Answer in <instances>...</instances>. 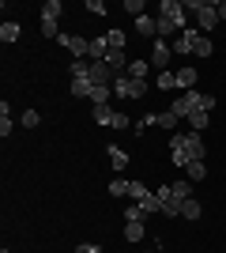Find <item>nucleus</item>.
Here are the masks:
<instances>
[{
  "label": "nucleus",
  "mask_w": 226,
  "mask_h": 253,
  "mask_svg": "<svg viewBox=\"0 0 226 253\" xmlns=\"http://www.w3.org/2000/svg\"><path fill=\"white\" fill-rule=\"evenodd\" d=\"M109 193H113V197H129V181H125V178H113V181H109Z\"/></svg>",
  "instance_id": "obj_23"
},
{
  "label": "nucleus",
  "mask_w": 226,
  "mask_h": 253,
  "mask_svg": "<svg viewBox=\"0 0 226 253\" xmlns=\"http://www.w3.org/2000/svg\"><path fill=\"white\" fill-rule=\"evenodd\" d=\"M147 95V80H132L129 72L117 76V84H113V98H143Z\"/></svg>",
  "instance_id": "obj_2"
},
{
  "label": "nucleus",
  "mask_w": 226,
  "mask_h": 253,
  "mask_svg": "<svg viewBox=\"0 0 226 253\" xmlns=\"http://www.w3.org/2000/svg\"><path fill=\"white\" fill-rule=\"evenodd\" d=\"M173 76H177V87H181V91H193V84H196L200 72H196V68H177Z\"/></svg>",
  "instance_id": "obj_10"
},
{
  "label": "nucleus",
  "mask_w": 226,
  "mask_h": 253,
  "mask_svg": "<svg viewBox=\"0 0 226 253\" xmlns=\"http://www.w3.org/2000/svg\"><path fill=\"white\" fill-rule=\"evenodd\" d=\"M170 189H173V197H177V201H189V193H193V189H189V181H173Z\"/></svg>",
  "instance_id": "obj_25"
},
{
  "label": "nucleus",
  "mask_w": 226,
  "mask_h": 253,
  "mask_svg": "<svg viewBox=\"0 0 226 253\" xmlns=\"http://www.w3.org/2000/svg\"><path fill=\"white\" fill-rule=\"evenodd\" d=\"M173 53H185V57H189V53H193V42H189V34H181V38H177V42H173Z\"/></svg>",
  "instance_id": "obj_26"
},
{
  "label": "nucleus",
  "mask_w": 226,
  "mask_h": 253,
  "mask_svg": "<svg viewBox=\"0 0 226 253\" xmlns=\"http://www.w3.org/2000/svg\"><path fill=\"white\" fill-rule=\"evenodd\" d=\"M185 170H189V178H193V181H204L207 178V167H204V163H189Z\"/></svg>",
  "instance_id": "obj_22"
},
{
  "label": "nucleus",
  "mask_w": 226,
  "mask_h": 253,
  "mask_svg": "<svg viewBox=\"0 0 226 253\" xmlns=\"http://www.w3.org/2000/svg\"><path fill=\"white\" fill-rule=\"evenodd\" d=\"M113 114H117V110H113L109 102H98L95 106V121H98V125H113Z\"/></svg>",
  "instance_id": "obj_12"
},
{
  "label": "nucleus",
  "mask_w": 226,
  "mask_h": 253,
  "mask_svg": "<svg viewBox=\"0 0 226 253\" xmlns=\"http://www.w3.org/2000/svg\"><path fill=\"white\" fill-rule=\"evenodd\" d=\"M57 42L65 45V49L72 53L75 61H87V53H91V42H87V38H79V34H68V31H65L61 38H57Z\"/></svg>",
  "instance_id": "obj_3"
},
{
  "label": "nucleus",
  "mask_w": 226,
  "mask_h": 253,
  "mask_svg": "<svg viewBox=\"0 0 226 253\" xmlns=\"http://www.w3.org/2000/svg\"><path fill=\"white\" fill-rule=\"evenodd\" d=\"M75 253H98V246H91V242H83V246H75Z\"/></svg>",
  "instance_id": "obj_34"
},
{
  "label": "nucleus",
  "mask_w": 226,
  "mask_h": 253,
  "mask_svg": "<svg viewBox=\"0 0 226 253\" xmlns=\"http://www.w3.org/2000/svg\"><path fill=\"white\" fill-rule=\"evenodd\" d=\"M19 34H23V31H19V23H11V19H8L4 27H0V42H15Z\"/></svg>",
  "instance_id": "obj_18"
},
{
  "label": "nucleus",
  "mask_w": 226,
  "mask_h": 253,
  "mask_svg": "<svg viewBox=\"0 0 226 253\" xmlns=\"http://www.w3.org/2000/svg\"><path fill=\"white\" fill-rule=\"evenodd\" d=\"M98 253H102V250H98Z\"/></svg>",
  "instance_id": "obj_37"
},
{
  "label": "nucleus",
  "mask_w": 226,
  "mask_h": 253,
  "mask_svg": "<svg viewBox=\"0 0 226 253\" xmlns=\"http://www.w3.org/2000/svg\"><path fill=\"white\" fill-rule=\"evenodd\" d=\"M68 91H72L75 98H91V95H95V84H91V80H72Z\"/></svg>",
  "instance_id": "obj_13"
},
{
  "label": "nucleus",
  "mask_w": 226,
  "mask_h": 253,
  "mask_svg": "<svg viewBox=\"0 0 226 253\" xmlns=\"http://www.w3.org/2000/svg\"><path fill=\"white\" fill-rule=\"evenodd\" d=\"M147 72H151V61H132L129 64V76H132V80H147Z\"/></svg>",
  "instance_id": "obj_17"
},
{
  "label": "nucleus",
  "mask_w": 226,
  "mask_h": 253,
  "mask_svg": "<svg viewBox=\"0 0 226 253\" xmlns=\"http://www.w3.org/2000/svg\"><path fill=\"white\" fill-rule=\"evenodd\" d=\"M106 155H109V163H113V170H125V167H129V151H121L117 144H109Z\"/></svg>",
  "instance_id": "obj_8"
},
{
  "label": "nucleus",
  "mask_w": 226,
  "mask_h": 253,
  "mask_svg": "<svg viewBox=\"0 0 226 253\" xmlns=\"http://www.w3.org/2000/svg\"><path fill=\"white\" fill-rule=\"evenodd\" d=\"M200 215H204V208H200V201H193V197H189V201L181 204V219H200Z\"/></svg>",
  "instance_id": "obj_16"
},
{
  "label": "nucleus",
  "mask_w": 226,
  "mask_h": 253,
  "mask_svg": "<svg viewBox=\"0 0 226 253\" xmlns=\"http://www.w3.org/2000/svg\"><path fill=\"white\" fill-rule=\"evenodd\" d=\"M170 159H173V167H189V155H185L181 148H177V151H170Z\"/></svg>",
  "instance_id": "obj_31"
},
{
  "label": "nucleus",
  "mask_w": 226,
  "mask_h": 253,
  "mask_svg": "<svg viewBox=\"0 0 226 253\" xmlns=\"http://www.w3.org/2000/svg\"><path fill=\"white\" fill-rule=\"evenodd\" d=\"M68 72H72V80H87V76H91V61H72Z\"/></svg>",
  "instance_id": "obj_19"
},
{
  "label": "nucleus",
  "mask_w": 226,
  "mask_h": 253,
  "mask_svg": "<svg viewBox=\"0 0 226 253\" xmlns=\"http://www.w3.org/2000/svg\"><path fill=\"white\" fill-rule=\"evenodd\" d=\"M170 87H177V76L173 72H159V91H170Z\"/></svg>",
  "instance_id": "obj_24"
},
{
  "label": "nucleus",
  "mask_w": 226,
  "mask_h": 253,
  "mask_svg": "<svg viewBox=\"0 0 226 253\" xmlns=\"http://www.w3.org/2000/svg\"><path fill=\"white\" fill-rule=\"evenodd\" d=\"M173 57V45H166L162 38H155V45H151V64L159 68V72H166V64H170Z\"/></svg>",
  "instance_id": "obj_5"
},
{
  "label": "nucleus",
  "mask_w": 226,
  "mask_h": 253,
  "mask_svg": "<svg viewBox=\"0 0 226 253\" xmlns=\"http://www.w3.org/2000/svg\"><path fill=\"white\" fill-rule=\"evenodd\" d=\"M125 238H129V242H140L143 238V223H125Z\"/></svg>",
  "instance_id": "obj_20"
},
{
  "label": "nucleus",
  "mask_w": 226,
  "mask_h": 253,
  "mask_svg": "<svg viewBox=\"0 0 226 253\" xmlns=\"http://www.w3.org/2000/svg\"><path fill=\"white\" fill-rule=\"evenodd\" d=\"M177 148L189 155V163H204V140H200V132H173L170 151H177Z\"/></svg>",
  "instance_id": "obj_1"
},
{
  "label": "nucleus",
  "mask_w": 226,
  "mask_h": 253,
  "mask_svg": "<svg viewBox=\"0 0 226 253\" xmlns=\"http://www.w3.org/2000/svg\"><path fill=\"white\" fill-rule=\"evenodd\" d=\"M136 34H140V38H159V19L140 15V19H136Z\"/></svg>",
  "instance_id": "obj_7"
},
{
  "label": "nucleus",
  "mask_w": 226,
  "mask_h": 253,
  "mask_svg": "<svg viewBox=\"0 0 226 253\" xmlns=\"http://www.w3.org/2000/svg\"><path fill=\"white\" fill-rule=\"evenodd\" d=\"M38 121H42V117H38V110H27V114H23V125H27V128H34Z\"/></svg>",
  "instance_id": "obj_30"
},
{
  "label": "nucleus",
  "mask_w": 226,
  "mask_h": 253,
  "mask_svg": "<svg viewBox=\"0 0 226 253\" xmlns=\"http://www.w3.org/2000/svg\"><path fill=\"white\" fill-rule=\"evenodd\" d=\"M189 34V42H193V53L196 57H211V53H215V45L207 42V34H200V31H185Z\"/></svg>",
  "instance_id": "obj_6"
},
{
  "label": "nucleus",
  "mask_w": 226,
  "mask_h": 253,
  "mask_svg": "<svg viewBox=\"0 0 226 253\" xmlns=\"http://www.w3.org/2000/svg\"><path fill=\"white\" fill-rule=\"evenodd\" d=\"M215 11H219V19L226 23V0H219V4H215Z\"/></svg>",
  "instance_id": "obj_35"
},
{
  "label": "nucleus",
  "mask_w": 226,
  "mask_h": 253,
  "mask_svg": "<svg viewBox=\"0 0 226 253\" xmlns=\"http://www.w3.org/2000/svg\"><path fill=\"white\" fill-rule=\"evenodd\" d=\"M113 128H129V117H125V114H113Z\"/></svg>",
  "instance_id": "obj_33"
},
{
  "label": "nucleus",
  "mask_w": 226,
  "mask_h": 253,
  "mask_svg": "<svg viewBox=\"0 0 226 253\" xmlns=\"http://www.w3.org/2000/svg\"><path fill=\"white\" fill-rule=\"evenodd\" d=\"M173 31H181V27L170 23V19H159V38H166V34H173Z\"/></svg>",
  "instance_id": "obj_28"
},
{
  "label": "nucleus",
  "mask_w": 226,
  "mask_h": 253,
  "mask_svg": "<svg viewBox=\"0 0 226 253\" xmlns=\"http://www.w3.org/2000/svg\"><path fill=\"white\" fill-rule=\"evenodd\" d=\"M147 197H151V189L143 185V181H129V201L140 204V201H147Z\"/></svg>",
  "instance_id": "obj_15"
},
{
  "label": "nucleus",
  "mask_w": 226,
  "mask_h": 253,
  "mask_svg": "<svg viewBox=\"0 0 226 253\" xmlns=\"http://www.w3.org/2000/svg\"><path fill=\"white\" fill-rule=\"evenodd\" d=\"M106 42H109V49H125V42H129V38H125V31H109Z\"/></svg>",
  "instance_id": "obj_21"
},
{
  "label": "nucleus",
  "mask_w": 226,
  "mask_h": 253,
  "mask_svg": "<svg viewBox=\"0 0 226 253\" xmlns=\"http://www.w3.org/2000/svg\"><path fill=\"white\" fill-rule=\"evenodd\" d=\"M61 11H65V4H61V0H45V4H42V19L57 23V19H61Z\"/></svg>",
  "instance_id": "obj_11"
},
{
  "label": "nucleus",
  "mask_w": 226,
  "mask_h": 253,
  "mask_svg": "<svg viewBox=\"0 0 226 253\" xmlns=\"http://www.w3.org/2000/svg\"><path fill=\"white\" fill-rule=\"evenodd\" d=\"M0 253H8V250H0Z\"/></svg>",
  "instance_id": "obj_36"
},
{
  "label": "nucleus",
  "mask_w": 226,
  "mask_h": 253,
  "mask_svg": "<svg viewBox=\"0 0 226 253\" xmlns=\"http://www.w3.org/2000/svg\"><path fill=\"white\" fill-rule=\"evenodd\" d=\"M159 19H170V23H177V27H185L181 0H162V4H159Z\"/></svg>",
  "instance_id": "obj_4"
},
{
  "label": "nucleus",
  "mask_w": 226,
  "mask_h": 253,
  "mask_svg": "<svg viewBox=\"0 0 226 253\" xmlns=\"http://www.w3.org/2000/svg\"><path fill=\"white\" fill-rule=\"evenodd\" d=\"M87 11H95V15H106V4H102V0H87Z\"/></svg>",
  "instance_id": "obj_32"
},
{
  "label": "nucleus",
  "mask_w": 226,
  "mask_h": 253,
  "mask_svg": "<svg viewBox=\"0 0 226 253\" xmlns=\"http://www.w3.org/2000/svg\"><path fill=\"white\" fill-rule=\"evenodd\" d=\"M125 11H132V15L140 19V15H143V0H125Z\"/></svg>",
  "instance_id": "obj_29"
},
{
  "label": "nucleus",
  "mask_w": 226,
  "mask_h": 253,
  "mask_svg": "<svg viewBox=\"0 0 226 253\" xmlns=\"http://www.w3.org/2000/svg\"><path fill=\"white\" fill-rule=\"evenodd\" d=\"M207 125H211V114H207V110H196V114H189V128H193V132H204Z\"/></svg>",
  "instance_id": "obj_9"
},
{
  "label": "nucleus",
  "mask_w": 226,
  "mask_h": 253,
  "mask_svg": "<svg viewBox=\"0 0 226 253\" xmlns=\"http://www.w3.org/2000/svg\"><path fill=\"white\" fill-rule=\"evenodd\" d=\"M42 34H45V38H61V34H65V31H61V27H57V23L42 19Z\"/></svg>",
  "instance_id": "obj_27"
},
{
  "label": "nucleus",
  "mask_w": 226,
  "mask_h": 253,
  "mask_svg": "<svg viewBox=\"0 0 226 253\" xmlns=\"http://www.w3.org/2000/svg\"><path fill=\"white\" fill-rule=\"evenodd\" d=\"M177 121H181V117L173 114V110H162V114L155 117V125H159V128H166V132H173V128H177Z\"/></svg>",
  "instance_id": "obj_14"
}]
</instances>
